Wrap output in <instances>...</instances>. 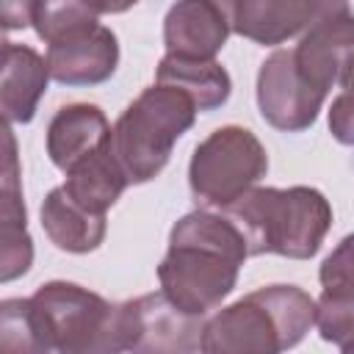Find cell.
Wrapping results in <instances>:
<instances>
[{
    "label": "cell",
    "mask_w": 354,
    "mask_h": 354,
    "mask_svg": "<svg viewBox=\"0 0 354 354\" xmlns=\"http://www.w3.org/2000/svg\"><path fill=\"white\" fill-rule=\"evenodd\" d=\"M326 100L296 66L293 50H274L257 72V105L263 119L285 133L307 130Z\"/></svg>",
    "instance_id": "9"
},
{
    "label": "cell",
    "mask_w": 354,
    "mask_h": 354,
    "mask_svg": "<svg viewBox=\"0 0 354 354\" xmlns=\"http://www.w3.org/2000/svg\"><path fill=\"white\" fill-rule=\"evenodd\" d=\"M41 227L64 252H94L105 238V216L80 207L64 185L53 188L41 202Z\"/></svg>",
    "instance_id": "16"
},
{
    "label": "cell",
    "mask_w": 354,
    "mask_h": 354,
    "mask_svg": "<svg viewBox=\"0 0 354 354\" xmlns=\"http://www.w3.org/2000/svg\"><path fill=\"white\" fill-rule=\"evenodd\" d=\"M318 315V301L296 285H268L246 293L205 321L207 354H277L301 343Z\"/></svg>",
    "instance_id": "2"
},
{
    "label": "cell",
    "mask_w": 354,
    "mask_h": 354,
    "mask_svg": "<svg viewBox=\"0 0 354 354\" xmlns=\"http://www.w3.org/2000/svg\"><path fill=\"white\" fill-rule=\"evenodd\" d=\"M136 3L138 0H102V8H105V14H122Z\"/></svg>",
    "instance_id": "25"
},
{
    "label": "cell",
    "mask_w": 354,
    "mask_h": 354,
    "mask_svg": "<svg viewBox=\"0 0 354 354\" xmlns=\"http://www.w3.org/2000/svg\"><path fill=\"white\" fill-rule=\"evenodd\" d=\"M268 171V155L260 138L238 124L213 130L196 144L188 166L191 194L205 207H230Z\"/></svg>",
    "instance_id": "6"
},
{
    "label": "cell",
    "mask_w": 354,
    "mask_h": 354,
    "mask_svg": "<svg viewBox=\"0 0 354 354\" xmlns=\"http://www.w3.org/2000/svg\"><path fill=\"white\" fill-rule=\"evenodd\" d=\"M205 315L180 310L163 290L119 304L122 351H202Z\"/></svg>",
    "instance_id": "7"
},
{
    "label": "cell",
    "mask_w": 354,
    "mask_h": 354,
    "mask_svg": "<svg viewBox=\"0 0 354 354\" xmlns=\"http://www.w3.org/2000/svg\"><path fill=\"white\" fill-rule=\"evenodd\" d=\"M155 83H169L183 88L196 102L199 111H213L224 105L232 91V80L216 58H183L171 53L160 58Z\"/></svg>",
    "instance_id": "18"
},
{
    "label": "cell",
    "mask_w": 354,
    "mask_h": 354,
    "mask_svg": "<svg viewBox=\"0 0 354 354\" xmlns=\"http://www.w3.org/2000/svg\"><path fill=\"white\" fill-rule=\"evenodd\" d=\"M33 25V0H3V28L17 30Z\"/></svg>",
    "instance_id": "24"
},
{
    "label": "cell",
    "mask_w": 354,
    "mask_h": 354,
    "mask_svg": "<svg viewBox=\"0 0 354 354\" xmlns=\"http://www.w3.org/2000/svg\"><path fill=\"white\" fill-rule=\"evenodd\" d=\"M318 299V332L326 343H335L340 351L354 354V274L321 285Z\"/></svg>",
    "instance_id": "20"
},
{
    "label": "cell",
    "mask_w": 354,
    "mask_h": 354,
    "mask_svg": "<svg viewBox=\"0 0 354 354\" xmlns=\"http://www.w3.org/2000/svg\"><path fill=\"white\" fill-rule=\"evenodd\" d=\"M299 72L321 91H329L354 69V17L335 14L301 33L293 47Z\"/></svg>",
    "instance_id": "10"
},
{
    "label": "cell",
    "mask_w": 354,
    "mask_h": 354,
    "mask_svg": "<svg viewBox=\"0 0 354 354\" xmlns=\"http://www.w3.org/2000/svg\"><path fill=\"white\" fill-rule=\"evenodd\" d=\"M100 14L102 0H33V28L47 44L94 28Z\"/></svg>",
    "instance_id": "19"
},
{
    "label": "cell",
    "mask_w": 354,
    "mask_h": 354,
    "mask_svg": "<svg viewBox=\"0 0 354 354\" xmlns=\"http://www.w3.org/2000/svg\"><path fill=\"white\" fill-rule=\"evenodd\" d=\"M6 158H3V207H0V279L11 282L22 277L33 263V241L25 227V205L19 188V163H17V144L14 133L6 124Z\"/></svg>",
    "instance_id": "13"
},
{
    "label": "cell",
    "mask_w": 354,
    "mask_h": 354,
    "mask_svg": "<svg viewBox=\"0 0 354 354\" xmlns=\"http://www.w3.org/2000/svg\"><path fill=\"white\" fill-rule=\"evenodd\" d=\"M227 36L230 22L213 0H177L163 19V41L171 55L216 58Z\"/></svg>",
    "instance_id": "12"
},
{
    "label": "cell",
    "mask_w": 354,
    "mask_h": 354,
    "mask_svg": "<svg viewBox=\"0 0 354 354\" xmlns=\"http://www.w3.org/2000/svg\"><path fill=\"white\" fill-rule=\"evenodd\" d=\"M111 130L113 127L97 105H64L47 124V155L61 171H69L75 163L97 152L111 138Z\"/></svg>",
    "instance_id": "15"
},
{
    "label": "cell",
    "mask_w": 354,
    "mask_h": 354,
    "mask_svg": "<svg viewBox=\"0 0 354 354\" xmlns=\"http://www.w3.org/2000/svg\"><path fill=\"white\" fill-rule=\"evenodd\" d=\"M230 30L257 44H282L315 22L348 14V0H213Z\"/></svg>",
    "instance_id": "8"
},
{
    "label": "cell",
    "mask_w": 354,
    "mask_h": 354,
    "mask_svg": "<svg viewBox=\"0 0 354 354\" xmlns=\"http://www.w3.org/2000/svg\"><path fill=\"white\" fill-rule=\"evenodd\" d=\"M249 257L241 227L224 213L194 210L169 235V252L158 266L160 290L185 313L207 315L235 288Z\"/></svg>",
    "instance_id": "1"
},
{
    "label": "cell",
    "mask_w": 354,
    "mask_h": 354,
    "mask_svg": "<svg viewBox=\"0 0 354 354\" xmlns=\"http://www.w3.org/2000/svg\"><path fill=\"white\" fill-rule=\"evenodd\" d=\"M50 66L33 47L6 41L3 44V77L0 108L8 124H25L33 119L36 105L47 88Z\"/></svg>",
    "instance_id": "14"
},
{
    "label": "cell",
    "mask_w": 354,
    "mask_h": 354,
    "mask_svg": "<svg viewBox=\"0 0 354 354\" xmlns=\"http://www.w3.org/2000/svg\"><path fill=\"white\" fill-rule=\"evenodd\" d=\"M224 213L241 227L249 254H282L310 260L329 227L332 207L318 188H249Z\"/></svg>",
    "instance_id": "3"
},
{
    "label": "cell",
    "mask_w": 354,
    "mask_h": 354,
    "mask_svg": "<svg viewBox=\"0 0 354 354\" xmlns=\"http://www.w3.org/2000/svg\"><path fill=\"white\" fill-rule=\"evenodd\" d=\"M351 274H354V232L346 235L332 249V254L324 260V266L318 271V279L324 285V282H332V279H340V277H351Z\"/></svg>",
    "instance_id": "22"
},
{
    "label": "cell",
    "mask_w": 354,
    "mask_h": 354,
    "mask_svg": "<svg viewBox=\"0 0 354 354\" xmlns=\"http://www.w3.org/2000/svg\"><path fill=\"white\" fill-rule=\"evenodd\" d=\"M340 86H343V91H351V94H354V69L340 80Z\"/></svg>",
    "instance_id": "26"
},
{
    "label": "cell",
    "mask_w": 354,
    "mask_h": 354,
    "mask_svg": "<svg viewBox=\"0 0 354 354\" xmlns=\"http://www.w3.org/2000/svg\"><path fill=\"white\" fill-rule=\"evenodd\" d=\"M329 130L340 144H354V94L343 91L329 108Z\"/></svg>",
    "instance_id": "23"
},
{
    "label": "cell",
    "mask_w": 354,
    "mask_h": 354,
    "mask_svg": "<svg viewBox=\"0 0 354 354\" xmlns=\"http://www.w3.org/2000/svg\"><path fill=\"white\" fill-rule=\"evenodd\" d=\"M119 64V41L111 28L94 25L61 39L47 50L50 77L66 86H94L108 80Z\"/></svg>",
    "instance_id": "11"
},
{
    "label": "cell",
    "mask_w": 354,
    "mask_h": 354,
    "mask_svg": "<svg viewBox=\"0 0 354 354\" xmlns=\"http://www.w3.org/2000/svg\"><path fill=\"white\" fill-rule=\"evenodd\" d=\"M33 318L44 351L97 354L122 351L119 340V304L105 301L100 293L75 282H47L33 296Z\"/></svg>",
    "instance_id": "5"
},
{
    "label": "cell",
    "mask_w": 354,
    "mask_h": 354,
    "mask_svg": "<svg viewBox=\"0 0 354 354\" xmlns=\"http://www.w3.org/2000/svg\"><path fill=\"white\" fill-rule=\"evenodd\" d=\"M199 108L177 86L155 83L144 88L116 119L111 149L130 183H147L163 171L171 147L194 124Z\"/></svg>",
    "instance_id": "4"
},
{
    "label": "cell",
    "mask_w": 354,
    "mask_h": 354,
    "mask_svg": "<svg viewBox=\"0 0 354 354\" xmlns=\"http://www.w3.org/2000/svg\"><path fill=\"white\" fill-rule=\"evenodd\" d=\"M66 174V194L86 210L91 213H108V207L122 196V191L130 185L124 169L119 166L113 149H111V138L91 152L88 158H83L80 163H75Z\"/></svg>",
    "instance_id": "17"
},
{
    "label": "cell",
    "mask_w": 354,
    "mask_h": 354,
    "mask_svg": "<svg viewBox=\"0 0 354 354\" xmlns=\"http://www.w3.org/2000/svg\"><path fill=\"white\" fill-rule=\"evenodd\" d=\"M0 351L3 354H44V343L33 318L30 299H6L0 304Z\"/></svg>",
    "instance_id": "21"
}]
</instances>
